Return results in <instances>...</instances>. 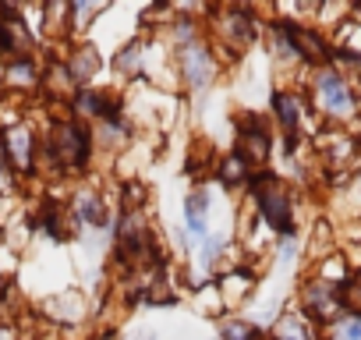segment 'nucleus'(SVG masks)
Segmentation results:
<instances>
[{
  "label": "nucleus",
  "mask_w": 361,
  "mask_h": 340,
  "mask_svg": "<svg viewBox=\"0 0 361 340\" xmlns=\"http://www.w3.org/2000/svg\"><path fill=\"white\" fill-rule=\"evenodd\" d=\"M315 99L329 117H350L354 114V96L336 71H322L315 78Z\"/></svg>",
  "instance_id": "f257e3e1"
},
{
  "label": "nucleus",
  "mask_w": 361,
  "mask_h": 340,
  "mask_svg": "<svg viewBox=\"0 0 361 340\" xmlns=\"http://www.w3.org/2000/svg\"><path fill=\"white\" fill-rule=\"evenodd\" d=\"M255 199H259V210L269 220V227H276L280 234H287L290 231V199H287V192L273 178H259Z\"/></svg>",
  "instance_id": "f03ea898"
},
{
  "label": "nucleus",
  "mask_w": 361,
  "mask_h": 340,
  "mask_svg": "<svg viewBox=\"0 0 361 340\" xmlns=\"http://www.w3.org/2000/svg\"><path fill=\"white\" fill-rule=\"evenodd\" d=\"M54 156H57V163L78 170V166L85 163V156H89V138L82 135V128H75V124H57V128H54Z\"/></svg>",
  "instance_id": "7ed1b4c3"
},
{
  "label": "nucleus",
  "mask_w": 361,
  "mask_h": 340,
  "mask_svg": "<svg viewBox=\"0 0 361 340\" xmlns=\"http://www.w3.org/2000/svg\"><path fill=\"white\" fill-rule=\"evenodd\" d=\"M340 287H333V284H312L308 287V308L319 315V319H329V315H336L340 312Z\"/></svg>",
  "instance_id": "20e7f679"
},
{
  "label": "nucleus",
  "mask_w": 361,
  "mask_h": 340,
  "mask_svg": "<svg viewBox=\"0 0 361 340\" xmlns=\"http://www.w3.org/2000/svg\"><path fill=\"white\" fill-rule=\"evenodd\" d=\"M266 152H269V145H266V131L255 124H248L245 131H241V149H238V156L245 159V163H255V159H266Z\"/></svg>",
  "instance_id": "39448f33"
},
{
  "label": "nucleus",
  "mask_w": 361,
  "mask_h": 340,
  "mask_svg": "<svg viewBox=\"0 0 361 340\" xmlns=\"http://www.w3.org/2000/svg\"><path fill=\"white\" fill-rule=\"evenodd\" d=\"M185 75H188V85H206L209 78H213V64H209V57H206V50H188L185 54Z\"/></svg>",
  "instance_id": "423d86ee"
},
{
  "label": "nucleus",
  "mask_w": 361,
  "mask_h": 340,
  "mask_svg": "<svg viewBox=\"0 0 361 340\" xmlns=\"http://www.w3.org/2000/svg\"><path fill=\"white\" fill-rule=\"evenodd\" d=\"M8 152H11L15 166H29L32 163V131L29 128H11L8 131Z\"/></svg>",
  "instance_id": "0eeeda50"
},
{
  "label": "nucleus",
  "mask_w": 361,
  "mask_h": 340,
  "mask_svg": "<svg viewBox=\"0 0 361 340\" xmlns=\"http://www.w3.org/2000/svg\"><path fill=\"white\" fill-rule=\"evenodd\" d=\"M206 210H209V199H206L202 192H199V195H192V199H188V206H185L192 241H202V238H206Z\"/></svg>",
  "instance_id": "6e6552de"
},
{
  "label": "nucleus",
  "mask_w": 361,
  "mask_h": 340,
  "mask_svg": "<svg viewBox=\"0 0 361 340\" xmlns=\"http://www.w3.org/2000/svg\"><path fill=\"white\" fill-rule=\"evenodd\" d=\"M273 107H276V114H280V121H283V128H287V135L294 138V131H298V103H294V96H287V92H276V99H273Z\"/></svg>",
  "instance_id": "1a4fd4ad"
},
{
  "label": "nucleus",
  "mask_w": 361,
  "mask_h": 340,
  "mask_svg": "<svg viewBox=\"0 0 361 340\" xmlns=\"http://www.w3.org/2000/svg\"><path fill=\"white\" fill-rule=\"evenodd\" d=\"M75 110H78V114H103V117L114 114L110 103H106L103 96H96V92H82V96L75 99Z\"/></svg>",
  "instance_id": "9d476101"
},
{
  "label": "nucleus",
  "mask_w": 361,
  "mask_h": 340,
  "mask_svg": "<svg viewBox=\"0 0 361 340\" xmlns=\"http://www.w3.org/2000/svg\"><path fill=\"white\" fill-rule=\"evenodd\" d=\"M333 340H361V315H343L333 326Z\"/></svg>",
  "instance_id": "9b49d317"
},
{
  "label": "nucleus",
  "mask_w": 361,
  "mask_h": 340,
  "mask_svg": "<svg viewBox=\"0 0 361 340\" xmlns=\"http://www.w3.org/2000/svg\"><path fill=\"white\" fill-rule=\"evenodd\" d=\"M276 340H312V336H308V329L298 319H283L276 326Z\"/></svg>",
  "instance_id": "f8f14e48"
},
{
  "label": "nucleus",
  "mask_w": 361,
  "mask_h": 340,
  "mask_svg": "<svg viewBox=\"0 0 361 340\" xmlns=\"http://www.w3.org/2000/svg\"><path fill=\"white\" fill-rule=\"evenodd\" d=\"M340 301H343L354 315H361V277H357V280H350L347 287H340Z\"/></svg>",
  "instance_id": "ddd939ff"
},
{
  "label": "nucleus",
  "mask_w": 361,
  "mask_h": 340,
  "mask_svg": "<svg viewBox=\"0 0 361 340\" xmlns=\"http://www.w3.org/2000/svg\"><path fill=\"white\" fill-rule=\"evenodd\" d=\"M8 75H11V82H15V85H32V78H36V75H32V64H29V61H15Z\"/></svg>",
  "instance_id": "4468645a"
},
{
  "label": "nucleus",
  "mask_w": 361,
  "mask_h": 340,
  "mask_svg": "<svg viewBox=\"0 0 361 340\" xmlns=\"http://www.w3.org/2000/svg\"><path fill=\"white\" fill-rule=\"evenodd\" d=\"M224 336H227V340H259V329L241 326V322H227V326H224Z\"/></svg>",
  "instance_id": "2eb2a0df"
},
{
  "label": "nucleus",
  "mask_w": 361,
  "mask_h": 340,
  "mask_svg": "<svg viewBox=\"0 0 361 340\" xmlns=\"http://www.w3.org/2000/svg\"><path fill=\"white\" fill-rule=\"evenodd\" d=\"M245 166H248V163H245V159L234 152V156L227 159V166H224V178H227L231 185H234V181H241V178H245Z\"/></svg>",
  "instance_id": "dca6fc26"
},
{
  "label": "nucleus",
  "mask_w": 361,
  "mask_h": 340,
  "mask_svg": "<svg viewBox=\"0 0 361 340\" xmlns=\"http://www.w3.org/2000/svg\"><path fill=\"white\" fill-rule=\"evenodd\" d=\"M92 71H96V54H92V50L78 54V61H75V75L82 78V75H92Z\"/></svg>",
  "instance_id": "f3484780"
},
{
  "label": "nucleus",
  "mask_w": 361,
  "mask_h": 340,
  "mask_svg": "<svg viewBox=\"0 0 361 340\" xmlns=\"http://www.w3.org/2000/svg\"><path fill=\"white\" fill-rule=\"evenodd\" d=\"M78 210H82V217H85L89 224H103V210H99V202H96V199H82V206H78Z\"/></svg>",
  "instance_id": "a211bd4d"
},
{
  "label": "nucleus",
  "mask_w": 361,
  "mask_h": 340,
  "mask_svg": "<svg viewBox=\"0 0 361 340\" xmlns=\"http://www.w3.org/2000/svg\"><path fill=\"white\" fill-rule=\"evenodd\" d=\"M0 192H4V178H0Z\"/></svg>",
  "instance_id": "6ab92c4d"
},
{
  "label": "nucleus",
  "mask_w": 361,
  "mask_h": 340,
  "mask_svg": "<svg viewBox=\"0 0 361 340\" xmlns=\"http://www.w3.org/2000/svg\"><path fill=\"white\" fill-rule=\"evenodd\" d=\"M138 340H142V336H138Z\"/></svg>",
  "instance_id": "aec40b11"
}]
</instances>
